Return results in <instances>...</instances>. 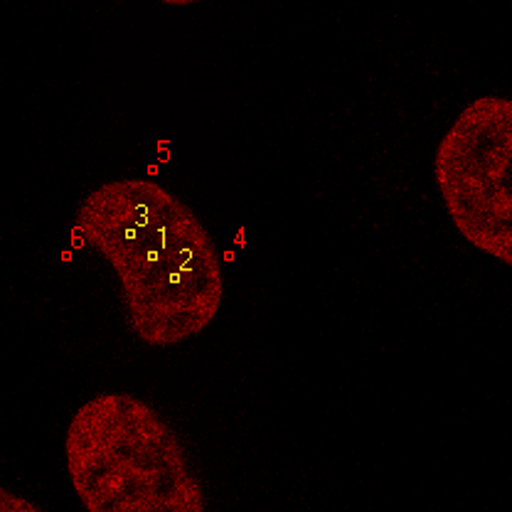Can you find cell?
I'll return each mask as SVG.
<instances>
[{"instance_id":"obj_1","label":"cell","mask_w":512,"mask_h":512,"mask_svg":"<svg viewBox=\"0 0 512 512\" xmlns=\"http://www.w3.org/2000/svg\"><path fill=\"white\" fill-rule=\"evenodd\" d=\"M74 227L114 271L138 343L173 348L217 318L224 301L220 249L175 192L148 178L109 180L82 197Z\"/></svg>"},{"instance_id":"obj_2","label":"cell","mask_w":512,"mask_h":512,"mask_svg":"<svg viewBox=\"0 0 512 512\" xmlns=\"http://www.w3.org/2000/svg\"><path fill=\"white\" fill-rule=\"evenodd\" d=\"M67 473L89 512H202L205 490L178 431L143 399L104 392L64 434Z\"/></svg>"},{"instance_id":"obj_3","label":"cell","mask_w":512,"mask_h":512,"mask_svg":"<svg viewBox=\"0 0 512 512\" xmlns=\"http://www.w3.org/2000/svg\"><path fill=\"white\" fill-rule=\"evenodd\" d=\"M512 101L478 96L434 153V183L453 227L500 264H512Z\"/></svg>"},{"instance_id":"obj_4","label":"cell","mask_w":512,"mask_h":512,"mask_svg":"<svg viewBox=\"0 0 512 512\" xmlns=\"http://www.w3.org/2000/svg\"><path fill=\"white\" fill-rule=\"evenodd\" d=\"M0 508H3L5 512H10V510H30V512H35L37 510L35 505L25 503V500L13 498V493H8V490H0Z\"/></svg>"}]
</instances>
